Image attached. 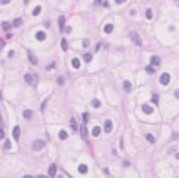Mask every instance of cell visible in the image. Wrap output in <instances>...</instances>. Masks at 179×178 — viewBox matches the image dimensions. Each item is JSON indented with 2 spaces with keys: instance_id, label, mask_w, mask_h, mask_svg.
<instances>
[{
  "instance_id": "1",
  "label": "cell",
  "mask_w": 179,
  "mask_h": 178,
  "mask_svg": "<svg viewBox=\"0 0 179 178\" xmlns=\"http://www.w3.org/2000/svg\"><path fill=\"white\" fill-rule=\"evenodd\" d=\"M129 36H130V39H132V43L134 44H137V46H141L143 44V41H141V36L137 32H130L129 33Z\"/></svg>"
},
{
  "instance_id": "2",
  "label": "cell",
  "mask_w": 179,
  "mask_h": 178,
  "mask_svg": "<svg viewBox=\"0 0 179 178\" xmlns=\"http://www.w3.org/2000/svg\"><path fill=\"white\" fill-rule=\"evenodd\" d=\"M44 147H46V142H44V140H36V142H35V144L32 145V148H33L35 151H39V150H43Z\"/></svg>"
},
{
  "instance_id": "3",
  "label": "cell",
  "mask_w": 179,
  "mask_h": 178,
  "mask_svg": "<svg viewBox=\"0 0 179 178\" xmlns=\"http://www.w3.org/2000/svg\"><path fill=\"white\" fill-rule=\"evenodd\" d=\"M160 84L162 85H168L170 84V74L168 73H163L162 76H160Z\"/></svg>"
},
{
  "instance_id": "4",
  "label": "cell",
  "mask_w": 179,
  "mask_h": 178,
  "mask_svg": "<svg viewBox=\"0 0 179 178\" xmlns=\"http://www.w3.org/2000/svg\"><path fill=\"white\" fill-rule=\"evenodd\" d=\"M104 131H105V132H112V131H113V123H112L110 120H105V123H104Z\"/></svg>"
},
{
  "instance_id": "5",
  "label": "cell",
  "mask_w": 179,
  "mask_h": 178,
  "mask_svg": "<svg viewBox=\"0 0 179 178\" xmlns=\"http://www.w3.org/2000/svg\"><path fill=\"white\" fill-rule=\"evenodd\" d=\"M36 79H38V76L33 77L32 74H25V82H27V84H36V82H38Z\"/></svg>"
},
{
  "instance_id": "6",
  "label": "cell",
  "mask_w": 179,
  "mask_h": 178,
  "mask_svg": "<svg viewBox=\"0 0 179 178\" xmlns=\"http://www.w3.org/2000/svg\"><path fill=\"white\" fill-rule=\"evenodd\" d=\"M64 21H66V17H64V16H60L58 17V28H60V30H63V32H64Z\"/></svg>"
},
{
  "instance_id": "7",
  "label": "cell",
  "mask_w": 179,
  "mask_h": 178,
  "mask_svg": "<svg viewBox=\"0 0 179 178\" xmlns=\"http://www.w3.org/2000/svg\"><path fill=\"white\" fill-rule=\"evenodd\" d=\"M80 136H82V139H83V140H86V137H88V131H86V124H83V126L80 128Z\"/></svg>"
},
{
  "instance_id": "8",
  "label": "cell",
  "mask_w": 179,
  "mask_h": 178,
  "mask_svg": "<svg viewBox=\"0 0 179 178\" xmlns=\"http://www.w3.org/2000/svg\"><path fill=\"white\" fill-rule=\"evenodd\" d=\"M160 65V58L157 55H152L151 57V66H159Z\"/></svg>"
},
{
  "instance_id": "9",
  "label": "cell",
  "mask_w": 179,
  "mask_h": 178,
  "mask_svg": "<svg viewBox=\"0 0 179 178\" xmlns=\"http://www.w3.org/2000/svg\"><path fill=\"white\" fill-rule=\"evenodd\" d=\"M19 136H21V128H19V126H14V128H13V137H14L16 140H19Z\"/></svg>"
},
{
  "instance_id": "10",
  "label": "cell",
  "mask_w": 179,
  "mask_h": 178,
  "mask_svg": "<svg viewBox=\"0 0 179 178\" xmlns=\"http://www.w3.org/2000/svg\"><path fill=\"white\" fill-rule=\"evenodd\" d=\"M55 175H57V165H55V164H52L50 167H49V176L53 178Z\"/></svg>"
},
{
  "instance_id": "11",
  "label": "cell",
  "mask_w": 179,
  "mask_h": 178,
  "mask_svg": "<svg viewBox=\"0 0 179 178\" xmlns=\"http://www.w3.org/2000/svg\"><path fill=\"white\" fill-rule=\"evenodd\" d=\"M123 87H124V90H126V92H130V90H132V84H130L129 80H124V82H123Z\"/></svg>"
},
{
  "instance_id": "12",
  "label": "cell",
  "mask_w": 179,
  "mask_h": 178,
  "mask_svg": "<svg viewBox=\"0 0 179 178\" xmlns=\"http://www.w3.org/2000/svg\"><path fill=\"white\" fill-rule=\"evenodd\" d=\"M141 109H143V112H145V114H148V115L152 114V107H151V106H148V104H143Z\"/></svg>"
},
{
  "instance_id": "13",
  "label": "cell",
  "mask_w": 179,
  "mask_h": 178,
  "mask_svg": "<svg viewBox=\"0 0 179 178\" xmlns=\"http://www.w3.org/2000/svg\"><path fill=\"white\" fill-rule=\"evenodd\" d=\"M58 139H60V140H66V139H68V132L61 129V131L58 132Z\"/></svg>"
},
{
  "instance_id": "14",
  "label": "cell",
  "mask_w": 179,
  "mask_h": 178,
  "mask_svg": "<svg viewBox=\"0 0 179 178\" xmlns=\"http://www.w3.org/2000/svg\"><path fill=\"white\" fill-rule=\"evenodd\" d=\"M71 65H72V68L79 69V68H80V60H79V58H72V62H71Z\"/></svg>"
},
{
  "instance_id": "15",
  "label": "cell",
  "mask_w": 179,
  "mask_h": 178,
  "mask_svg": "<svg viewBox=\"0 0 179 178\" xmlns=\"http://www.w3.org/2000/svg\"><path fill=\"white\" fill-rule=\"evenodd\" d=\"M22 115H24V118H27V120H30V118L33 117V112H32V110H28V109H25Z\"/></svg>"
},
{
  "instance_id": "16",
  "label": "cell",
  "mask_w": 179,
  "mask_h": 178,
  "mask_svg": "<svg viewBox=\"0 0 179 178\" xmlns=\"http://www.w3.org/2000/svg\"><path fill=\"white\" fill-rule=\"evenodd\" d=\"M91 134L94 136V137H99V134H101V128H99V126H94V128L91 129Z\"/></svg>"
},
{
  "instance_id": "17",
  "label": "cell",
  "mask_w": 179,
  "mask_h": 178,
  "mask_svg": "<svg viewBox=\"0 0 179 178\" xmlns=\"http://www.w3.org/2000/svg\"><path fill=\"white\" fill-rule=\"evenodd\" d=\"M28 60H30V63H32V65H36V63H38V58L35 57L33 54H30V52H28Z\"/></svg>"
},
{
  "instance_id": "18",
  "label": "cell",
  "mask_w": 179,
  "mask_h": 178,
  "mask_svg": "<svg viewBox=\"0 0 179 178\" xmlns=\"http://www.w3.org/2000/svg\"><path fill=\"white\" fill-rule=\"evenodd\" d=\"M36 39H38V41H44V39H46V33H44V32H38V33H36Z\"/></svg>"
},
{
  "instance_id": "19",
  "label": "cell",
  "mask_w": 179,
  "mask_h": 178,
  "mask_svg": "<svg viewBox=\"0 0 179 178\" xmlns=\"http://www.w3.org/2000/svg\"><path fill=\"white\" fill-rule=\"evenodd\" d=\"M69 124H71V128H72V131H77V129H79V126H77V121L74 120V118H71Z\"/></svg>"
},
{
  "instance_id": "20",
  "label": "cell",
  "mask_w": 179,
  "mask_h": 178,
  "mask_svg": "<svg viewBox=\"0 0 179 178\" xmlns=\"http://www.w3.org/2000/svg\"><path fill=\"white\" fill-rule=\"evenodd\" d=\"M104 32L105 33H112L113 32V24H107V25L104 27Z\"/></svg>"
},
{
  "instance_id": "21",
  "label": "cell",
  "mask_w": 179,
  "mask_h": 178,
  "mask_svg": "<svg viewBox=\"0 0 179 178\" xmlns=\"http://www.w3.org/2000/svg\"><path fill=\"white\" fill-rule=\"evenodd\" d=\"M79 172H80V173H86V172H88V167H86L85 164H80V165H79Z\"/></svg>"
},
{
  "instance_id": "22",
  "label": "cell",
  "mask_w": 179,
  "mask_h": 178,
  "mask_svg": "<svg viewBox=\"0 0 179 178\" xmlns=\"http://www.w3.org/2000/svg\"><path fill=\"white\" fill-rule=\"evenodd\" d=\"M82 120H83V124H86V123H88V120H90V115L86 114V112H83V114H82Z\"/></svg>"
},
{
  "instance_id": "23",
  "label": "cell",
  "mask_w": 179,
  "mask_h": 178,
  "mask_svg": "<svg viewBox=\"0 0 179 178\" xmlns=\"http://www.w3.org/2000/svg\"><path fill=\"white\" fill-rule=\"evenodd\" d=\"M91 106H93V107H96V109L101 107V101H99V99H93V101H91Z\"/></svg>"
},
{
  "instance_id": "24",
  "label": "cell",
  "mask_w": 179,
  "mask_h": 178,
  "mask_svg": "<svg viewBox=\"0 0 179 178\" xmlns=\"http://www.w3.org/2000/svg\"><path fill=\"white\" fill-rule=\"evenodd\" d=\"M146 140L149 142V144H154V142H156V139H154L152 134H146Z\"/></svg>"
},
{
  "instance_id": "25",
  "label": "cell",
  "mask_w": 179,
  "mask_h": 178,
  "mask_svg": "<svg viewBox=\"0 0 179 178\" xmlns=\"http://www.w3.org/2000/svg\"><path fill=\"white\" fill-rule=\"evenodd\" d=\"M13 25H14V27H19V25H22V19H21V17H17V19H14Z\"/></svg>"
},
{
  "instance_id": "26",
  "label": "cell",
  "mask_w": 179,
  "mask_h": 178,
  "mask_svg": "<svg viewBox=\"0 0 179 178\" xmlns=\"http://www.w3.org/2000/svg\"><path fill=\"white\" fill-rule=\"evenodd\" d=\"M146 19H152V10L151 8L146 10Z\"/></svg>"
},
{
  "instance_id": "27",
  "label": "cell",
  "mask_w": 179,
  "mask_h": 178,
  "mask_svg": "<svg viewBox=\"0 0 179 178\" xmlns=\"http://www.w3.org/2000/svg\"><path fill=\"white\" fill-rule=\"evenodd\" d=\"M2 27H3V30H7V32H8L10 28H11V24H10V22H3V24H2Z\"/></svg>"
},
{
  "instance_id": "28",
  "label": "cell",
  "mask_w": 179,
  "mask_h": 178,
  "mask_svg": "<svg viewBox=\"0 0 179 178\" xmlns=\"http://www.w3.org/2000/svg\"><path fill=\"white\" fill-rule=\"evenodd\" d=\"M61 49L63 51H68V41L66 39H61Z\"/></svg>"
},
{
  "instance_id": "29",
  "label": "cell",
  "mask_w": 179,
  "mask_h": 178,
  "mask_svg": "<svg viewBox=\"0 0 179 178\" xmlns=\"http://www.w3.org/2000/svg\"><path fill=\"white\" fill-rule=\"evenodd\" d=\"M39 13H41V7H36V8L33 10V16H38Z\"/></svg>"
},
{
  "instance_id": "30",
  "label": "cell",
  "mask_w": 179,
  "mask_h": 178,
  "mask_svg": "<svg viewBox=\"0 0 179 178\" xmlns=\"http://www.w3.org/2000/svg\"><path fill=\"white\" fill-rule=\"evenodd\" d=\"M83 58H85V62H91V54H85Z\"/></svg>"
},
{
  "instance_id": "31",
  "label": "cell",
  "mask_w": 179,
  "mask_h": 178,
  "mask_svg": "<svg viewBox=\"0 0 179 178\" xmlns=\"http://www.w3.org/2000/svg\"><path fill=\"white\" fill-rule=\"evenodd\" d=\"M146 73H148V74H152V73H154V68H152V66H146Z\"/></svg>"
},
{
  "instance_id": "32",
  "label": "cell",
  "mask_w": 179,
  "mask_h": 178,
  "mask_svg": "<svg viewBox=\"0 0 179 178\" xmlns=\"http://www.w3.org/2000/svg\"><path fill=\"white\" fill-rule=\"evenodd\" d=\"M57 84H58V85H63V84H64V79H63V77H58V79H57Z\"/></svg>"
},
{
  "instance_id": "33",
  "label": "cell",
  "mask_w": 179,
  "mask_h": 178,
  "mask_svg": "<svg viewBox=\"0 0 179 178\" xmlns=\"http://www.w3.org/2000/svg\"><path fill=\"white\" fill-rule=\"evenodd\" d=\"M152 103H154V104L159 103V96H157V95H154V96H152Z\"/></svg>"
},
{
  "instance_id": "34",
  "label": "cell",
  "mask_w": 179,
  "mask_h": 178,
  "mask_svg": "<svg viewBox=\"0 0 179 178\" xmlns=\"http://www.w3.org/2000/svg\"><path fill=\"white\" fill-rule=\"evenodd\" d=\"M8 148H11V144H10V140L5 142V150H8Z\"/></svg>"
},
{
  "instance_id": "35",
  "label": "cell",
  "mask_w": 179,
  "mask_h": 178,
  "mask_svg": "<svg viewBox=\"0 0 179 178\" xmlns=\"http://www.w3.org/2000/svg\"><path fill=\"white\" fill-rule=\"evenodd\" d=\"M82 46H83V47H88V46H90V41H88V39H85V41L82 43Z\"/></svg>"
},
{
  "instance_id": "36",
  "label": "cell",
  "mask_w": 179,
  "mask_h": 178,
  "mask_svg": "<svg viewBox=\"0 0 179 178\" xmlns=\"http://www.w3.org/2000/svg\"><path fill=\"white\" fill-rule=\"evenodd\" d=\"M46 68H47V69H49V71H50V69H53V68H55V63H50V65H49V66H46Z\"/></svg>"
},
{
  "instance_id": "37",
  "label": "cell",
  "mask_w": 179,
  "mask_h": 178,
  "mask_svg": "<svg viewBox=\"0 0 179 178\" xmlns=\"http://www.w3.org/2000/svg\"><path fill=\"white\" fill-rule=\"evenodd\" d=\"M3 137H5V131H3L2 128H0V139H3Z\"/></svg>"
},
{
  "instance_id": "38",
  "label": "cell",
  "mask_w": 179,
  "mask_h": 178,
  "mask_svg": "<svg viewBox=\"0 0 179 178\" xmlns=\"http://www.w3.org/2000/svg\"><path fill=\"white\" fill-rule=\"evenodd\" d=\"M71 30H72V27H64V32L66 33H71Z\"/></svg>"
},
{
  "instance_id": "39",
  "label": "cell",
  "mask_w": 179,
  "mask_h": 178,
  "mask_svg": "<svg viewBox=\"0 0 179 178\" xmlns=\"http://www.w3.org/2000/svg\"><path fill=\"white\" fill-rule=\"evenodd\" d=\"M11 2V0H2V2H0V3H2V5H8Z\"/></svg>"
},
{
  "instance_id": "40",
  "label": "cell",
  "mask_w": 179,
  "mask_h": 178,
  "mask_svg": "<svg viewBox=\"0 0 179 178\" xmlns=\"http://www.w3.org/2000/svg\"><path fill=\"white\" fill-rule=\"evenodd\" d=\"M14 54H16L14 51H10V52H8V55H10V57H14Z\"/></svg>"
},
{
  "instance_id": "41",
  "label": "cell",
  "mask_w": 179,
  "mask_h": 178,
  "mask_svg": "<svg viewBox=\"0 0 179 178\" xmlns=\"http://www.w3.org/2000/svg\"><path fill=\"white\" fill-rule=\"evenodd\" d=\"M115 2H116L118 5H121V3H124V2H126V0H115Z\"/></svg>"
},
{
  "instance_id": "42",
  "label": "cell",
  "mask_w": 179,
  "mask_h": 178,
  "mask_svg": "<svg viewBox=\"0 0 179 178\" xmlns=\"http://www.w3.org/2000/svg\"><path fill=\"white\" fill-rule=\"evenodd\" d=\"M101 2H102V0H94V5H99Z\"/></svg>"
},
{
  "instance_id": "43",
  "label": "cell",
  "mask_w": 179,
  "mask_h": 178,
  "mask_svg": "<svg viewBox=\"0 0 179 178\" xmlns=\"http://www.w3.org/2000/svg\"><path fill=\"white\" fill-rule=\"evenodd\" d=\"M174 96H176V98H179V90H176V92H174Z\"/></svg>"
},
{
  "instance_id": "44",
  "label": "cell",
  "mask_w": 179,
  "mask_h": 178,
  "mask_svg": "<svg viewBox=\"0 0 179 178\" xmlns=\"http://www.w3.org/2000/svg\"><path fill=\"white\" fill-rule=\"evenodd\" d=\"M22 178H33V176H32V175H24Z\"/></svg>"
},
{
  "instance_id": "45",
  "label": "cell",
  "mask_w": 179,
  "mask_h": 178,
  "mask_svg": "<svg viewBox=\"0 0 179 178\" xmlns=\"http://www.w3.org/2000/svg\"><path fill=\"white\" fill-rule=\"evenodd\" d=\"M36 178H47V176H44V175H38Z\"/></svg>"
},
{
  "instance_id": "46",
  "label": "cell",
  "mask_w": 179,
  "mask_h": 178,
  "mask_svg": "<svg viewBox=\"0 0 179 178\" xmlns=\"http://www.w3.org/2000/svg\"><path fill=\"white\" fill-rule=\"evenodd\" d=\"M176 158H177V159H179V153H176Z\"/></svg>"
}]
</instances>
